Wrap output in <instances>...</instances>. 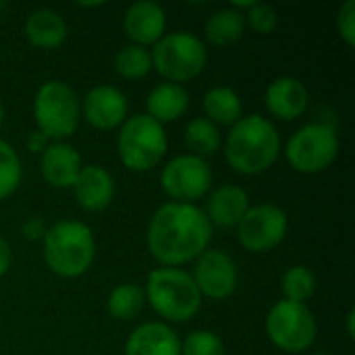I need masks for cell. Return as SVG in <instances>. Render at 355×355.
<instances>
[{
    "label": "cell",
    "instance_id": "1",
    "mask_svg": "<svg viewBox=\"0 0 355 355\" xmlns=\"http://www.w3.org/2000/svg\"><path fill=\"white\" fill-rule=\"evenodd\" d=\"M212 225L196 204L166 202L150 218L146 243L154 260L162 266L187 264L208 250Z\"/></svg>",
    "mask_w": 355,
    "mask_h": 355
},
{
    "label": "cell",
    "instance_id": "2",
    "mask_svg": "<svg viewBox=\"0 0 355 355\" xmlns=\"http://www.w3.org/2000/svg\"><path fill=\"white\" fill-rule=\"evenodd\" d=\"M281 154V137L272 121L262 114L241 116L225 139V158L241 175L266 173Z\"/></svg>",
    "mask_w": 355,
    "mask_h": 355
},
{
    "label": "cell",
    "instance_id": "3",
    "mask_svg": "<svg viewBox=\"0 0 355 355\" xmlns=\"http://www.w3.org/2000/svg\"><path fill=\"white\" fill-rule=\"evenodd\" d=\"M42 241L48 268L62 279H77L94 264L96 239L85 223L58 220L46 229Z\"/></svg>",
    "mask_w": 355,
    "mask_h": 355
},
{
    "label": "cell",
    "instance_id": "4",
    "mask_svg": "<svg viewBox=\"0 0 355 355\" xmlns=\"http://www.w3.org/2000/svg\"><path fill=\"white\" fill-rule=\"evenodd\" d=\"M146 302L166 322H187L202 308V293L183 268L160 266L148 275Z\"/></svg>",
    "mask_w": 355,
    "mask_h": 355
},
{
    "label": "cell",
    "instance_id": "5",
    "mask_svg": "<svg viewBox=\"0 0 355 355\" xmlns=\"http://www.w3.org/2000/svg\"><path fill=\"white\" fill-rule=\"evenodd\" d=\"M168 139L164 125L148 114L127 116L119 127L116 150L121 162L135 173L152 171L166 154Z\"/></svg>",
    "mask_w": 355,
    "mask_h": 355
},
{
    "label": "cell",
    "instance_id": "6",
    "mask_svg": "<svg viewBox=\"0 0 355 355\" xmlns=\"http://www.w3.org/2000/svg\"><path fill=\"white\" fill-rule=\"evenodd\" d=\"M33 119L37 131H42L50 141L67 139L77 131L81 100L69 83L50 79L35 92Z\"/></svg>",
    "mask_w": 355,
    "mask_h": 355
},
{
    "label": "cell",
    "instance_id": "7",
    "mask_svg": "<svg viewBox=\"0 0 355 355\" xmlns=\"http://www.w3.org/2000/svg\"><path fill=\"white\" fill-rule=\"evenodd\" d=\"M152 54V69H156L166 81L183 83L198 77L208 60L204 42L189 31L164 33L156 44Z\"/></svg>",
    "mask_w": 355,
    "mask_h": 355
},
{
    "label": "cell",
    "instance_id": "8",
    "mask_svg": "<svg viewBox=\"0 0 355 355\" xmlns=\"http://www.w3.org/2000/svg\"><path fill=\"white\" fill-rule=\"evenodd\" d=\"M285 156L291 168L306 175L327 171L339 156V135L333 125L308 123L300 127L285 146Z\"/></svg>",
    "mask_w": 355,
    "mask_h": 355
},
{
    "label": "cell",
    "instance_id": "9",
    "mask_svg": "<svg viewBox=\"0 0 355 355\" xmlns=\"http://www.w3.org/2000/svg\"><path fill=\"white\" fill-rule=\"evenodd\" d=\"M266 335L279 349L287 354H302L314 345L318 324L306 304L281 300L266 316Z\"/></svg>",
    "mask_w": 355,
    "mask_h": 355
},
{
    "label": "cell",
    "instance_id": "10",
    "mask_svg": "<svg viewBox=\"0 0 355 355\" xmlns=\"http://www.w3.org/2000/svg\"><path fill=\"white\" fill-rule=\"evenodd\" d=\"M160 185L173 202L193 204L212 187V168L204 158L179 154L164 164L160 173Z\"/></svg>",
    "mask_w": 355,
    "mask_h": 355
},
{
    "label": "cell",
    "instance_id": "11",
    "mask_svg": "<svg viewBox=\"0 0 355 355\" xmlns=\"http://www.w3.org/2000/svg\"><path fill=\"white\" fill-rule=\"evenodd\" d=\"M287 229L289 218L283 208L275 204H258L250 206L237 225V239L248 252L266 254L285 239Z\"/></svg>",
    "mask_w": 355,
    "mask_h": 355
},
{
    "label": "cell",
    "instance_id": "12",
    "mask_svg": "<svg viewBox=\"0 0 355 355\" xmlns=\"http://www.w3.org/2000/svg\"><path fill=\"white\" fill-rule=\"evenodd\" d=\"M202 297L220 302L235 293L239 272L235 260L223 250H206L196 258L193 275H191Z\"/></svg>",
    "mask_w": 355,
    "mask_h": 355
},
{
    "label": "cell",
    "instance_id": "13",
    "mask_svg": "<svg viewBox=\"0 0 355 355\" xmlns=\"http://www.w3.org/2000/svg\"><path fill=\"white\" fill-rule=\"evenodd\" d=\"M127 96L114 85H96L81 102V116L92 127L102 131L121 127L127 119Z\"/></svg>",
    "mask_w": 355,
    "mask_h": 355
},
{
    "label": "cell",
    "instance_id": "14",
    "mask_svg": "<svg viewBox=\"0 0 355 355\" xmlns=\"http://www.w3.org/2000/svg\"><path fill=\"white\" fill-rule=\"evenodd\" d=\"M123 31L137 46L156 44L166 33V12L158 2L137 0L123 17Z\"/></svg>",
    "mask_w": 355,
    "mask_h": 355
},
{
    "label": "cell",
    "instance_id": "15",
    "mask_svg": "<svg viewBox=\"0 0 355 355\" xmlns=\"http://www.w3.org/2000/svg\"><path fill=\"white\" fill-rule=\"evenodd\" d=\"M71 189L75 193L77 204L85 212H102L114 200V179L100 164L81 166Z\"/></svg>",
    "mask_w": 355,
    "mask_h": 355
},
{
    "label": "cell",
    "instance_id": "16",
    "mask_svg": "<svg viewBox=\"0 0 355 355\" xmlns=\"http://www.w3.org/2000/svg\"><path fill=\"white\" fill-rule=\"evenodd\" d=\"M310 94L306 85L297 77H277L275 81L268 83L264 92V104L266 110L281 121H293L302 116L308 108Z\"/></svg>",
    "mask_w": 355,
    "mask_h": 355
},
{
    "label": "cell",
    "instance_id": "17",
    "mask_svg": "<svg viewBox=\"0 0 355 355\" xmlns=\"http://www.w3.org/2000/svg\"><path fill=\"white\" fill-rule=\"evenodd\" d=\"M250 210V196L243 187L225 183L216 187L206 202V218L208 223L218 229H237L245 212Z\"/></svg>",
    "mask_w": 355,
    "mask_h": 355
},
{
    "label": "cell",
    "instance_id": "18",
    "mask_svg": "<svg viewBox=\"0 0 355 355\" xmlns=\"http://www.w3.org/2000/svg\"><path fill=\"white\" fill-rule=\"evenodd\" d=\"M81 166L83 164L79 152L64 141H50V146L42 152L40 158V171L44 181L56 189L73 187Z\"/></svg>",
    "mask_w": 355,
    "mask_h": 355
},
{
    "label": "cell",
    "instance_id": "19",
    "mask_svg": "<svg viewBox=\"0 0 355 355\" xmlns=\"http://www.w3.org/2000/svg\"><path fill=\"white\" fill-rule=\"evenodd\" d=\"M125 355H181V339L166 322H144L129 335Z\"/></svg>",
    "mask_w": 355,
    "mask_h": 355
},
{
    "label": "cell",
    "instance_id": "20",
    "mask_svg": "<svg viewBox=\"0 0 355 355\" xmlns=\"http://www.w3.org/2000/svg\"><path fill=\"white\" fill-rule=\"evenodd\" d=\"M23 31L31 46L42 48V50H52V48H58L67 40L69 29L60 12L52 8H37L29 12V17L25 19Z\"/></svg>",
    "mask_w": 355,
    "mask_h": 355
},
{
    "label": "cell",
    "instance_id": "21",
    "mask_svg": "<svg viewBox=\"0 0 355 355\" xmlns=\"http://www.w3.org/2000/svg\"><path fill=\"white\" fill-rule=\"evenodd\" d=\"M146 108H148V116H152L154 121H158L160 125L171 123L181 119L187 108H189V94L183 85L179 83H158L156 87H152V92L148 94L146 100Z\"/></svg>",
    "mask_w": 355,
    "mask_h": 355
},
{
    "label": "cell",
    "instance_id": "22",
    "mask_svg": "<svg viewBox=\"0 0 355 355\" xmlns=\"http://www.w3.org/2000/svg\"><path fill=\"white\" fill-rule=\"evenodd\" d=\"M202 108L206 112V119L210 123H214L216 127H233L239 119H241V98L233 87L227 85H216L212 89L206 92Z\"/></svg>",
    "mask_w": 355,
    "mask_h": 355
},
{
    "label": "cell",
    "instance_id": "23",
    "mask_svg": "<svg viewBox=\"0 0 355 355\" xmlns=\"http://www.w3.org/2000/svg\"><path fill=\"white\" fill-rule=\"evenodd\" d=\"M206 40L214 46H229L237 42L245 31V17L241 10L229 6L212 12L204 25Z\"/></svg>",
    "mask_w": 355,
    "mask_h": 355
},
{
    "label": "cell",
    "instance_id": "24",
    "mask_svg": "<svg viewBox=\"0 0 355 355\" xmlns=\"http://www.w3.org/2000/svg\"><path fill=\"white\" fill-rule=\"evenodd\" d=\"M220 131L214 123H210L206 116H196L185 127V146L189 148V154L198 158L214 156L220 150Z\"/></svg>",
    "mask_w": 355,
    "mask_h": 355
},
{
    "label": "cell",
    "instance_id": "25",
    "mask_svg": "<svg viewBox=\"0 0 355 355\" xmlns=\"http://www.w3.org/2000/svg\"><path fill=\"white\" fill-rule=\"evenodd\" d=\"M146 304V293L139 285L135 283H121L116 285L108 300H106V310L114 320H133Z\"/></svg>",
    "mask_w": 355,
    "mask_h": 355
},
{
    "label": "cell",
    "instance_id": "26",
    "mask_svg": "<svg viewBox=\"0 0 355 355\" xmlns=\"http://www.w3.org/2000/svg\"><path fill=\"white\" fill-rule=\"evenodd\" d=\"M114 71L123 79H141L152 71V54L148 48L129 44L123 46L114 56Z\"/></svg>",
    "mask_w": 355,
    "mask_h": 355
},
{
    "label": "cell",
    "instance_id": "27",
    "mask_svg": "<svg viewBox=\"0 0 355 355\" xmlns=\"http://www.w3.org/2000/svg\"><path fill=\"white\" fill-rule=\"evenodd\" d=\"M281 289L287 302L306 304L316 293V277L308 266H291L283 272Z\"/></svg>",
    "mask_w": 355,
    "mask_h": 355
},
{
    "label": "cell",
    "instance_id": "28",
    "mask_svg": "<svg viewBox=\"0 0 355 355\" xmlns=\"http://www.w3.org/2000/svg\"><path fill=\"white\" fill-rule=\"evenodd\" d=\"M21 177H23V166L17 150L0 139V200H6L17 191Z\"/></svg>",
    "mask_w": 355,
    "mask_h": 355
},
{
    "label": "cell",
    "instance_id": "29",
    "mask_svg": "<svg viewBox=\"0 0 355 355\" xmlns=\"http://www.w3.org/2000/svg\"><path fill=\"white\" fill-rule=\"evenodd\" d=\"M181 355H225V343L212 331H193L181 341Z\"/></svg>",
    "mask_w": 355,
    "mask_h": 355
},
{
    "label": "cell",
    "instance_id": "30",
    "mask_svg": "<svg viewBox=\"0 0 355 355\" xmlns=\"http://www.w3.org/2000/svg\"><path fill=\"white\" fill-rule=\"evenodd\" d=\"M245 17V25H250L256 33H270L277 29L279 25V15L270 4H254L252 8H248V12H243Z\"/></svg>",
    "mask_w": 355,
    "mask_h": 355
},
{
    "label": "cell",
    "instance_id": "31",
    "mask_svg": "<svg viewBox=\"0 0 355 355\" xmlns=\"http://www.w3.org/2000/svg\"><path fill=\"white\" fill-rule=\"evenodd\" d=\"M337 29L347 46H355V0L343 2V6L339 8Z\"/></svg>",
    "mask_w": 355,
    "mask_h": 355
},
{
    "label": "cell",
    "instance_id": "32",
    "mask_svg": "<svg viewBox=\"0 0 355 355\" xmlns=\"http://www.w3.org/2000/svg\"><path fill=\"white\" fill-rule=\"evenodd\" d=\"M21 231H23V235H25L27 239H31V241H35V239H44V233H46V227H44V223H42L40 218H35V216H31V218H27V220L23 223V227H21Z\"/></svg>",
    "mask_w": 355,
    "mask_h": 355
},
{
    "label": "cell",
    "instance_id": "33",
    "mask_svg": "<svg viewBox=\"0 0 355 355\" xmlns=\"http://www.w3.org/2000/svg\"><path fill=\"white\" fill-rule=\"evenodd\" d=\"M50 146V139L42 133V131H31L29 133V137H27V148L31 150V152H35V154H40V152H44L46 148Z\"/></svg>",
    "mask_w": 355,
    "mask_h": 355
},
{
    "label": "cell",
    "instance_id": "34",
    "mask_svg": "<svg viewBox=\"0 0 355 355\" xmlns=\"http://www.w3.org/2000/svg\"><path fill=\"white\" fill-rule=\"evenodd\" d=\"M12 262V254H10V245L4 237H0V279L8 272Z\"/></svg>",
    "mask_w": 355,
    "mask_h": 355
},
{
    "label": "cell",
    "instance_id": "35",
    "mask_svg": "<svg viewBox=\"0 0 355 355\" xmlns=\"http://www.w3.org/2000/svg\"><path fill=\"white\" fill-rule=\"evenodd\" d=\"M354 320H355V310L352 308V310L347 312V335H349V339H355Z\"/></svg>",
    "mask_w": 355,
    "mask_h": 355
},
{
    "label": "cell",
    "instance_id": "36",
    "mask_svg": "<svg viewBox=\"0 0 355 355\" xmlns=\"http://www.w3.org/2000/svg\"><path fill=\"white\" fill-rule=\"evenodd\" d=\"M2 123H4V106L0 102V129H2Z\"/></svg>",
    "mask_w": 355,
    "mask_h": 355
},
{
    "label": "cell",
    "instance_id": "37",
    "mask_svg": "<svg viewBox=\"0 0 355 355\" xmlns=\"http://www.w3.org/2000/svg\"><path fill=\"white\" fill-rule=\"evenodd\" d=\"M314 355H331V354H322V352H318V354H314Z\"/></svg>",
    "mask_w": 355,
    "mask_h": 355
}]
</instances>
